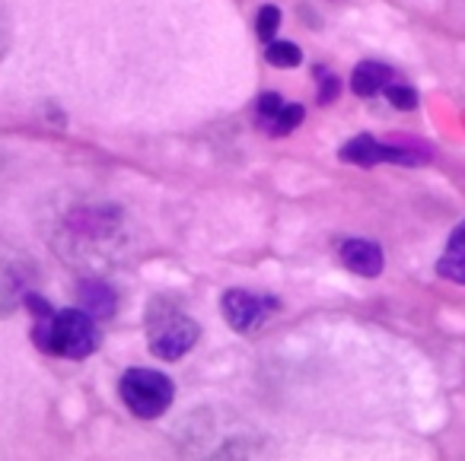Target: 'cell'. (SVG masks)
Segmentation results:
<instances>
[{
    "mask_svg": "<svg viewBox=\"0 0 465 461\" xmlns=\"http://www.w3.org/2000/svg\"><path fill=\"white\" fill-rule=\"evenodd\" d=\"M118 395H122L124 407L141 420H156L169 410L175 397V388L163 372L156 369H128L118 382Z\"/></svg>",
    "mask_w": 465,
    "mask_h": 461,
    "instance_id": "cell-3",
    "label": "cell"
},
{
    "mask_svg": "<svg viewBox=\"0 0 465 461\" xmlns=\"http://www.w3.org/2000/svg\"><path fill=\"white\" fill-rule=\"evenodd\" d=\"M341 261L351 274L380 277L382 274V249L370 239H351L341 245Z\"/></svg>",
    "mask_w": 465,
    "mask_h": 461,
    "instance_id": "cell-6",
    "label": "cell"
},
{
    "mask_svg": "<svg viewBox=\"0 0 465 461\" xmlns=\"http://www.w3.org/2000/svg\"><path fill=\"white\" fill-rule=\"evenodd\" d=\"M300 122H303V105L281 103V109L274 112L272 118H268L265 131H268L272 137H287V134H293V131L300 128Z\"/></svg>",
    "mask_w": 465,
    "mask_h": 461,
    "instance_id": "cell-10",
    "label": "cell"
},
{
    "mask_svg": "<svg viewBox=\"0 0 465 461\" xmlns=\"http://www.w3.org/2000/svg\"><path fill=\"white\" fill-rule=\"evenodd\" d=\"M265 58H268V64H274V67H300V61H303V52H300V45H293V42H281V39H272L268 42V48H265Z\"/></svg>",
    "mask_w": 465,
    "mask_h": 461,
    "instance_id": "cell-11",
    "label": "cell"
},
{
    "mask_svg": "<svg viewBox=\"0 0 465 461\" xmlns=\"http://www.w3.org/2000/svg\"><path fill=\"white\" fill-rule=\"evenodd\" d=\"M395 71L386 64H376V61H363V64L354 67V77H351V90L357 93V96L370 99L376 96V93H382L389 83H392Z\"/></svg>",
    "mask_w": 465,
    "mask_h": 461,
    "instance_id": "cell-7",
    "label": "cell"
},
{
    "mask_svg": "<svg viewBox=\"0 0 465 461\" xmlns=\"http://www.w3.org/2000/svg\"><path fill=\"white\" fill-rule=\"evenodd\" d=\"M33 340L42 347V353L67 359H86L99 350V325L96 315L86 309H61V312L35 315Z\"/></svg>",
    "mask_w": 465,
    "mask_h": 461,
    "instance_id": "cell-1",
    "label": "cell"
},
{
    "mask_svg": "<svg viewBox=\"0 0 465 461\" xmlns=\"http://www.w3.org/2000/svg\"><path fill=\"white\" fill-rule=\"evenodd\" d=\"M272 309H274L272 299L249 293V289H230V293H223V299H220V312H223L226 325L240 334L259 331L268 321V315H272Z\"/></svg>",
    "mask_w": 465,
    "mask_h": 461,
    "instance_id": "cell-4",
    "label": "cell"
},
{
    "mask_svg": "<svg viewBox=\"0 0 465 461\" xmlns=\"http://www.w3.org/2000/svg\"><path fill=\"white\" fill-rule=\"evenodd\" d=\"M316 77H319V103L329 105L331 99H338V90H341V83H338L335 74H329L325 67H319Z\"/></svg>",
    "mask_w": 465,
    "mask_h": 461,
    "instance_id": "cell-14",
    "label": "cell"
},
{
    "mask_svg": "<svg viewBox=\"0 0 465 461\" xmlns=\"http://www.w3.org/2000/svg\"><path fill=\"white\" fill-rule=\"evenodd\" d=\"M10 48V26H7V14H4V4H0V61Z\"/></svg>",
    "mask_w": 465,
    "mask_h": 461,
    "instance_id": "cell-16",
    "label": "cell"
},
{
    "mask_svg": "<svg viewBox=\"0 0 465 461\" xmlns=\"http://www.w3.org/2000/svg\"><path fill=\"white\" fill-rule=\"evenodd\" d=\"M437 274L446 277V280H452V283H462V287H465V220L456 226V230H452L443 258L437 261Z\"/></svg>",
    "mask_w": 465,
    "mask_h": 461,
    "instance_id": "cell-8",
    "label": "cell"
},
{
    "mask_svg": "<svg viewBox=\"0 0 465 461\" xmlns=\"http://www.w3.org/2000/svg\"><path fill=\"white\" fill-rule=\"evenodd\" d=\"M198 334L201 328L192 315L179 312V309L166 306V302H160V309H156L153 302V309H150V334H147L153 357L175 363V359H182L198 344Z\"/></svg>",
    "mask_w": 465,
    "mask_h": 461,
    "instance_id": "cell-2",
    "label": "cell"
},
{
    "mask_svg": "<svg viewBox=\"0 0 465 461\" xmlns=\"http://www.w3.org/2000/svg\"><path fill=\"white\" fill-rule=\"evenodd\" d=\"M278 23H281V10L278 7H262L259 16H255V33H259L265 42H272V35H274V29H278Z\"/></svg>",
    "mask_w": 465,
    "mask_h": 461,
    "instance_id": "cell-12",
    "label": "cell"
},
{
    "mask_svg": "<svg viewBox=\"0 0 465 461\" xmlns=\"http://www.w3.org/2000/svg\"><path fill=\"white\" fill-rule=\"evenodd\" d=\"M80 299H84L86 312L96 315V319H109L115 312V293L105 283H84L80 287Z\"/></svg>",
    "mask_w": 465,
    "mask_h": 461,
    "instance_id": "cell-9",
    "label": "cell"
},
{
    "mask_svg": "<svg viewBox=\"0 0 465 461\" xmlns=\"http://www.w3.org/2000/svg\"><path fill=\"white\" fill-rule=\"evenodd\" d=\"M281 103H284V99H281L278 93H265V96H259V103H255V118H259L262 128H265L268 118H272L274 112L281 109Z\"/></svg>",
    "mask_w": 465,
    "mask_h": 461,
    "instance_id": "cell-15",
    "label": "cell"
},
{
    "mask_svg": "<svg viewBox=\"0 0 465 461\" xmlns=\"http://www.w3.org/2000/svg\"><path fill=\"white\" fill-rule=\"evenodd\" d=\"M386 99L395 105V109H401V112L418 109V93L408 90V86H392V83H389L386 86Z\"/></svg>",
    "mask_w": 465,
    "mask_h": 461,
    "instance_id": "cell-13",
    "label": "cell"
},
{
    "mask_svg": "<svg viewBox=\"0 0 465 461\" xmlns=\"http://www.w3.org/2000/svg\"><path fill=\"white\" fill-rule=\"evenodd\" d=\"M341 160L354 162V166H376V162L389 160V162H405V166H414V162H424V156H414L411 150L392 147V143H380L373 137H354L341 147Z\"/></svg>",
    "mask_w": 465,
    "mask_h": 461,
    "instance_id": "cell-5",
    "label": "cell"
}]
</instances>
